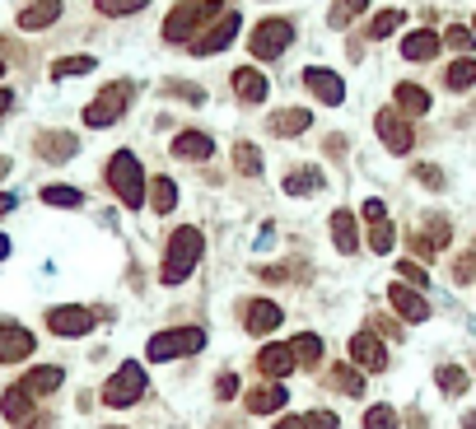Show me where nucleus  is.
Wrapping results in <instances>:
<instances>
[{
	"mask_svg": "<svg viewBox=\"0 0 476 429\" xmlns=\"http://www.w3.org/2000/svg\"><path fill=\"white\" fill-rule=\"evenodd\" d=\"M0 411H5L10 425H29L33 420V397L24 387H5V397H0Z\"/></svg>",
	"mask_w": 476,
	"mask_h": 429,
	"instance_id": "obj_22",
	"label": "nucleus"
},
{
	"mask_svg": "<svg viewBox=\"0 0 476 429\" xmlns=\"http://www.w3.org/2000/svg\"><path fill=\"white\" fill-rule=\"evenodd\" d=\"M10 103H14V94H10V89H0V112H10Z\"/></svg>",
	"mask_w": 476,
	"mask_h": 429,
	"instance_id": "obj_50",
	"label": "nucleus"
},
{
	"mask_svg": "<svg viewBox=\"0 0 476 429\" xmlns=\"http://www.w3.org/2000/svg\"><path fill=\"white\" fill-rule=\"evenodd\" d=\"M434 383H439L444 397H463V392H467V374L458 369V364H444V369L434 374Z\"/></svg>",
	"mask_w": 476,
	"mask_h": 429,
	"instance_id": "obj_33",
	"label": "nucleus"
},
{
	"mask_svg": "<svg viewBox=\"0 0 476 429\" xmlns=\"http://www.w3.org/2000/svg\"><path fill=\"white\" fill-rule=\"evenodd\" d=\"M364 10H369V0H337V5L327 10V24H332V29H350V19L364 14Z\"/></svg>",
	"mask_w": 476,
	"mask_h": 429,
	"instance_id": "obj_32",
	"label": "nucleus"
},
{
	"mask_svg": "<svg viewBox=\"0 0 476 429\" xmlns=\"http://www.w3.org/2000/svg\"><path fill=\"white\" fill-rule=\"evenodd\" d=\"M127 94H131V85L127 79H117V85H108L94 103L85 108V127H113V121L127 112Z\"/></svg>",
	"mask_w": 476,
	"mask_h": 429,
	"instance_id": "obj_7",
	"label": "nucleus"
},
{
	"mask_svg": "<svg viewBox=\"0 0 476 429\" xmlns=\"http://www.w3.org/2000/svg\"><path fill=\"white\" fill-rule=\"evenodd\" d=\"M444 85H448V89H467V85H476V61H472V56L453 61L448 75H444Z\"/></svg>",
	"mask_w": 476,
	"mask_h": 429,
	"instance_id": "obj_34",
	"label": "nucleus"
},
{
	"mask_svg": "<svg viewBox=\"0 0 476 429\" xmlns=\"http://www.w3.org/2000/svg\"><path fill=\"white\" fill-rule=\"evenodd\" d=\"M289 401V392L280 383H266V387H253V392H247V411L253 416H271V411H280V406Z\"/></svg>",
	"mask_w": 476,
	"mask_h": 429,
	"instance_id": "obj_20",
	"label": "nucleus"
},
{
	"mask_svg": "<svg viewBox=\"0 0 476 429\" xmlns=\"http://www.w3.org/2000/svg\"><path fill=\"white\" fill-rule=\"evenodd\" d=\"M108 187L121 196V206H127V210L145 206V177H140V159L131 150H117L108 159Z\"/></svg>",
	"mask_w": 476,
	"mask_h": 429,
	"instance_id": "obj_3",
	"label": "nucleus"
},
{
	"mask_svg": "<svg viewBox=\"0 0 476 429\" xmlns=\"http://www.w3.org/2000/svg\"><path fill=\"white\" fill-rule=\"evenodd\" d=\"M289 351H295V364H308V369H313V364L322 359V341L313 332H299L295 341H289Z\"/></svg>",
	"mask_w": 476,
	"mask_h": 429,
	"instance_id": "obj_31",
	"label": "nucleus"
},
{
	"mask_svg": "<svg viewBox=\"0 0 476 429\" xmlns=\"http://www.w3.org/2000/svg\"><path fill=\"white\" fill-rule=\"evenodd\" d=\"M10 210H14V196H10V192H0V215H10Z\"/></svg>",
	"mask_w": 476,
	"mask_h": 429,
	"instance_id": "obj_49",
	"label": "nucleus"
},
{
	"mask_svg": "<svg viewBox=\"0 0 476 429\" xmlns=\"http://www.w3.org/2000/svg\"><path fill=\"white\" fill-rule=\"evenodd\" d=\"M257 369L266 378H289V369H295V351H289V341L280 345H262V355H257Z\"/></svg>",
	"mask_w": 476,
	"mask_h": 429,
	"instance_id": "obj_18",
	"label": "nucleus"
},
{
	"mask_svg": "<svg viewBox=\"0 0 476 429\" xmlns=\"http://www.w3.org/2000/svg\"><path fill=\"white\" fill-rule=\"evenodd\" d=\"M299 425H304V429H337V416H332V411H308Z\"/></svg>",
	"mask_w": 476,
	"mask_h": 429,
	"instance_id": "obj_43",
	"label": "nucleus"
},
{
	"mask_svg": "<svg viewBox=\"0 0 476 429\" xmlns=\"http://www.w3.org/2000/svg\"><path fill=\"white\" fill-rule=\"evenodd\" d=\"M47 206H85V192L79 187H43Z\"/></svg>",
	"mask_w": 476,
	"mask_h": 429,
	"instance_id": "obj_36",
	"label": "nucleus"
},
{
	"mask_svg": "<svg viewBox=\"0 0 476 429\" xmlns=\"http://www.w3.org/2000/svg\"><path fill=\"white\" fill-rule=\"evenodd\" d=\"M364 429H402V420H397V411H392V406H369L364 411Z\"/></svg>",
	"mask_w": 476,
	"mask_h": 429,
	"instance_id": "obj_35",
	"label": "nucleus"
},
{
	"mask_svg": "<svg viewBox=\"0 0 476 429\" xmlns=\"http://www.w3.org/2000/svg\"><path fill=\"white\" fill-rule=\"evenodd\" d=\"M234 163H238V173H247V177L262 173V154H257L253 145H238V150H234Z\"/></svg>",
	"mask_w": 476,
	"mask_h": 429,
	"instance_id": "obj_40",
	"label": "nucleus"
},
{
	"mask_svg": "<svg viewBox=\"0 0 476 429\" xmlns=\"http://www.w3.org/2000/svg\"><path fill=\"white\" fill-rule=\"evenodd\" d=\"M289 43H295V24L280 19V14L262 19V24L253 29V56H257V61H276Z\"/></svg>",
	"mask_w": 476,
	"mask_h": 429,
	"instance_id": "obj_6",
	"label": "nucleus"
},
{
	"mask_svg": "<svg viewBox=\"0 0 476 429\" xmlns=\"http://www.w3.org/2000/svg\"><path fill=\"white\" fill-rule=\"evenodd\" d=\"M280 322H285L280 303H271V299H253V303H243V326H247V332H253V336L276 332Z\"/></svg>",
	"mask_w": 476,
	"mask_h": 429,
	"instance_id": "obj_13",
	"label": "nucleus"
},
{
	"mask_svg": "<svg viewBox=\"0 0 476 429\" xmlns=\"http://www.w3.org/2000/svg\"><path fill=\"white\" fill-rule=\"evenodd\" d=\"M364 219H369V224H383V219H388V206H383V201H364Z\"/></svg>",
	"mask_w": 476,
	"mask_h": 429,
	"instance_id": "obj_47",
	"label": "nucleus"
},
{
	"mask_svg": "<svg viewBox=\"0 0 476 429\" xmlns=\"http://www.w3.org/2000/svg\"><path fill=\"white\" fill-rule=\"evenodd\" d=\"M94 5H98V14L121 19V14H136V10H145L150 0H94Z\"/></svg>",
	"mask_w": 476,
	"mask_h": 429,
	"instance_id": "obj_37",
	"label": "nucleus"
},
{
	"mask_svg": "<svg viewBox=\"0 0 476 429\" xmlns=\"http://www.w3.org/2000/svg\"><path fill=\"white\" fill-rule=\"evenodd\" d=\"M304 85L313 89L322 103H346V85H341V75H332V70H322V66H313V70H304Z\"/></svg>",
	"mask_w": 476,
	"mask_h": 429,
	"instance_id": "obj_16",
	"label": "nucleus"
},
{
	"mask_svg": "<svg viewBox=\"0 0 476 429\" xmlns=\"http://www.w3.org/2000/svg\"><path fill=\"white\" fill-rule=\"evenodd\" d=\"M47 332H52V336H89V332H94V313L79 309V303L47 309Z\"/></svg>",
	"mask_w": 476,
	"mask_h": 429,
	"instance_id": "obj_8",
	"label": "nucleus"
},
{
	"mask_svg": "<svg viewBox=\"0 0 476 429\" xmlns=\"http://www.w3.org/2000/svg\"><path fill=\"white\" fill-rule=\"evenodd\" d=\"M201 261V229H192V224H182V229L169 238V252H163V271L159 280L163 285H182Z\"/></svg>",
	"mask_w": 476,
	"mask_h": 429,
	"instance_id": "obj_2",
	"label": "nucleus"
},
{
	"mask_svg": "<svg viewBox=\"0 0 476 429\" xmlns=\"http://www.w3.org/2000/svg\"><path fill=\"white\" fill-rule=\"evenodd\" d=\"M61 383H66V369H61V364H43V369H29L19 387H24L29 397H52Z\"/></svg>",
	"mask_w": 476,
	"mask_h": 429,
	"instance_id": "obj_17",
	"label": "nucleus"
},
{
	"mask_svg": "<svg viewBox=\"0 0 476 429\" xmlns=\"http://www.w3.org/2000/svg\"><path fill=\"white\" fill-rule=\"evenodd\" d=\"M463 429H476V411H467V416H463Z\"/></svg>",
	"mask_w": 476,
	"mask_h": 429,
	"instance_id": "obj_53",
	"label": "nucleus"
},
{
	"mask_svg": "<svg viewBox=\"0 0 476 429\" xmlns=\"http://www.w3.org/2000/svg\"><path fill=\"white\" fill-rule=\"evenodd\" d=\"M444 43H448V47H458V52H467V47H472V29H448Z\"/></svg>",
	"mask_w": 476,
	"mask_h": 429,
	"instance_id": "obj_45",
	"label": "nucleus"
},
{
	"mask_svg": "<svg viewBox=\"0 0 476 429\" xmlns=\"http://www.w3.org/2000/svg\"><path fill=\"white\" fill-rule=\"evenodd\" d=\"M0 75H5V61H0Z\"/></svg>",
	"mask_w": 476,
	"mask_h": 429,
	"instance_id": "obj_55",
	"label": "nucleus"
},
{
	"mask_svg": "<svg viewBox=\"0 0 476 429\" xmlns=\"http://www.w3.org/2000/svg\"><path fill=\"white\" fill-rule=\"evenodd\" d=\"M173 154L178 159H211L215 154V136H205V131H178L173 136Z\"/></svg>",
	"mask_w": 476,
	"mask_h": 429,
	"instance_id": "obj_19",
	"label": "nucleus"
},
{
	"mask_svg": "<svg viewBox=\"0 0 476 429\" xmlns=\"http://www.w3.org/2000/svg\"><path fill=\"white\" fill-rule=\"evenodd\" d=\"M205 345V332L201 326H173V332H154L150 345H145V355H150L154 364H169L178 355H196Z\"/></svg>",
	"mask_w": 476,
	"mask_h": 429,
	"instance_id": "obj_4",
	"label": "nucleus"
},
{
	"mask_svg": "<svg viewBox=\"0 0 476 429\" xmlns=\"http://www.w3.org/2000/svg\"><path fill=\"white\" fill-rule=\"evenodd\" d=\"M332 243H337V252H360V234H355V215L350 210H332Z\"/></svg>",
	"mask_w": 476,
	"mask_h": 429,
	"instance_id": "obj_21",
	"label": "nucleus"
},
{
	"mask_svg": "<svg viewBox=\"0 0 476 429\" xmlns=\"http://www.w3.org/2000/svg\"><path fill=\"white\" fill-rule=\"evenodd\" d=\"M224 14L220 0H182L163 19V43H196V37Z\"/></svg>",
	"mask_w": 476,
	"mask_h": 429,
	"instance_id": "obj_1",
	"label": "nucleus"
},
{
	"mask_svg": "<svg viewBox=\"0 0 476 429\" xmlns=\"http://www.w3.org/2000/svg\"><path fill=\"white\" fill-rule=\"evenodd\" d=\"M75 150H79V140H75L71 131H52V136H43V140H38V154H43V159H52V163L71 159Z\"/></svg>",
	"mask_w": 476,
	"mask_h": 429,
	"instance_id": "obj_24",
	"label": "nucleus"
},
{
	"mask_svg": "<svg viewBox=\"0 0 476 429\" xmlns=\"http://www.w3.org/2000/svg\"><path fill=\"white\" fill-rule=\"evenodd\" d=\"M173 94L182 103H205V89H196V85H173Z\"/></svg>",
	"mask_w": 476,
	"mask_h": 429,
	"instance_id": "obj_46",
	"label": "nucleus"
},
{
	"mask_svg": "<svg viewBox=\"0 0 476 429\" xmlns=\"http://www.w3.org/2000/svg\"><path fill=\"white\" fill-rule=\"evenodd\" d=\"M271 429H304V425H299L295 416H289V420H280V425H271Z\"/></svg>",
	"mask_w": 476,
	"mask_h": 429,
	"instance_id": "obj_51",
	"label": "nucleus"
},
{
	"mask_svg": "<svg viewBox=\"0 0 476 429\" xmlns=\"http://www.w3.org/2000/svg\"><path fill=\"white\" fill-rule=\"evenodd\" d=\"M313 127V117H308L304 108H289V112H276L271 121H266V131L271 136H299V131H308Z\"/></svg>",
	"mask_w": 476,
	"mask_h": 429,
	"instance_id": "obj_25",
	"label": "nucleus"
},
{
	"mask_svg": "<svg viewBox=\"0 0 476 429\" xmlns=\"http://www.w3.org/2000/svg\"><path fill=\"white\" fill-rule=\"evenodd\" d=\"M234 94L243 98V103H262L266 98V75H257V70H234Z\"/></svg>",
	"mask_w": 476,
	"mask_h": 429,
	"instance_id": "obj_26",
	"label": "nucleus"
},
{
	"mask_svg": "<svg viewBox=\"0 0 476 429\" xmlns=\"http://www.w3.org/2000/svg\"><path fill=\"white\" fill-rule=\"evenodd\" d=\"M434 52H439V33H430V29H416V33L402 37V56L406 61H430Z\"/></svg>",
	"mask_w": 476,
	"mask_h": 429,
	"instance_id": "obj_23",
	"label": "nucleus"
},
{
	"mask_svg": "<svg viewBox=\"0 0 476 429\" xmlns=\"http://www.w3.org/2000/svg\"><path fill=\"white\" fill-rule=\"evenodd\" d=\"M85 70H94V56H61L56 66H52V75H56V79H66V75H85Z\"/></svg>",
	"mask_w": 476,
	"mask_h": 429,
	"instance_id": "obj_38",
	"label": "nucleus"
},
{
	"mask_svg": "<svg viewBox=\"0 0 476 429\" xmlns=\"http://www.w3.org/2000/svg\"><path fill=\"white\" fill-rule=\"evenodd\" d=\"M350 364H355L360 374H383L388 369V351L374 332H355L350 336Z\"/></svg>",
	"mask_w": 476,
	"mask_h": 429,
	"instance_id": "obj_9",
	"label": "nucleus"
},
{
	"mask_svg": "<svg viewBox=\"0 0 476 429\" xmlns=\"http://www.w3.org/2000/svg\"><path fill=\"white\" fill-rule=\"evenodd\" d=\"M397 24H402V10H379V14H374V24H369V37L397 33Z\"/></svg>",
	"mask_w": 476,
	"mask_h": 429,
	"instance_id": "obj_39",
	"label": "nucleus"
},
{
	"mask_svg": "<svg viewBox=\"0 0 476 429\" xmlns=\"http://www.w3.org/2000/svg\"><path fill=\"white\" fill-rule=\"evenodd\" d=\"M397 112H411V117L430 112V94L421 85H397Z\"/></svg>",
	"mask_w": 476,
	"mask_h": 429,
	"instance_id": "obj_30",
	"label": "nucleus"
},
{
	"mask_svg": "<svg viewBox=\"0 0 476 429\" xmlns=\"http://www.w3.org/2000/svg\"><path fill=\"white\" fill-rule=\"evenodd\" d=\"M421 173V182H425V187H444V177H439V169H430V163H425V169H416Z\"/></svg>",
	"mask_w": 476,
	"mask_h": 429,
	"instance_id": "obj_48",
	"label": "nucleus"
},
{
	"mask_svg": "<svg viewBox=\"0 0 476 429\" xmlns=\"http://www.w3.org/2000/svg\"><path fill=\"white\" fill-rule=\"evenodd\" d=\"M5 257H10V238H5V234H0V261H5Z\"/></svg>",
	"mask_w": 476,
	"mask_h": 429,
	"instance_id": "obj_52",
	"label": "nucleus"
},
{
	"mask_svg": "<svg viewBox=\"0 0 476 429\" xmlns=\"http://www.w3.org/2000/svg\"><path fill=\"white\" fill-rule=\"evenodd\" d=\"M397 276L411 285V290H425V285H430V276H425V267H421V261H402V267H397Z\"/></svg>",
	"mask_w": 476,
	"mask_h": 429,
	"instance_id": "obj_41",
	"label": "nucleus"
},
{
	"mask_svg": "<svg viewBox=\"0 0 476 429\" xmlns=\"http://www.w3.org/2000/svg\"><path fill=\"white\" fill-rule=\"evenodd\" d=\"M285 196H313L322 187V173L318 169H295V173H285Z\"/></svg>",
	"mask_w": 476,
	"mask_h": 429,
	"instance_id": "obj_27",
	"label": "nucleus"
},
{
	"mask_svg": "<svg viewBox=\"0 0 476 429\" xmlns=\"http://www.w3.org/2000/svg\"><path fill=\"white\" fill-rule=\"evenodd\" d=\"M234 37H238V14L230 10V14H220V19H215V24H211V29H205V33L196 37V43H192V52H196V56H211V52H224V47H230V43H234Z\"/></svg>",
	"mask_w": 476,
	"mask_h": 429,
	"instance_id": "obj_11",
	"label": "nucleus"
},
{
	"mask_svg": "<svg viewBox=\"0 0 476 429\" xmlns=\"http://www.w3.org/2000/svg\"><path fill=\"white\" fill-rule=\"evenodd\" d=\"M61 19V0H33V5H24L19 10V29L24 33H43V29H52Z\"/></svg>",
	"mask_w": 476,
	"mask_h": 429,
	"instance_id": "obj_15",
	"label": "nucleus"
},
{
	"mask_svg": "<svg viewBox=\"0 0 476 429\" xmlns=\"http://www.w3.org/2000/svg\"><path fill=\"white\" fill-rule=\"evenodd\" d=\"M327 383H332L337 392H346V397H364V374L350 369V364H337V369L327 374Z\"/></svg>",
	"mask_w": 476,
	"mask_h": 429,
	"instance_id": "obj_28",
	"label": "nucleus"
},
{
	"mask_svg": "<svg viewBox=\"0 0 476 429\" xmlns=\"http://www.w3.org/2000/svg\"><path fill=\"white\" fill-rule=\"evenodd\" d=\"M150 206H154V215H169V210L178 206L173 177H154V182H150Z\"/></svg>",
	"mask_w": 476,
	"mask_h": 429,
	"instance_id": "obj_29",
	"label": "nucleus"
},
{
	"mask_svg": "<svg viewBox=\"0 0 476 429\" xmlns=\"http://www.w3.org/2000/svg\"><path fill=\"white\" fill-rule=\"evenodd\" d=\"M108 429H117V425H108Z\"/></svg>",
	"mask_w": 476,
	"mask_h": 429,
	"instance_id": "obj_56",
	"label": "nucleus"
},
{
	"mask_svg": "<svg viewBox=\"0 0 476 429\" xmlns=\"http://www.w3.org/2000/svg\"><path fill=\"white\" fill-rule=\"evenodd\" d=\"M369 248H374V252H392V224H388V219L374 224V234H369Z\"/></svg>",
	"mask_w": 476,
	"mask_h": 429,
	"instance_id": "obj_42",
	"label": "nucleus"
},
{
	"mask_svg": "<svg viewBox=\"0 0 476 429\" xmlns=\"http://www.w3.org/2000/svg\"><path fill=\"white\" fill-rule=\"evenodd\" d=\"M388 299H392V309H397V318H406V322H430V303H425V294L421 290H411V285H392L388 290Z\"/></svg>",
	"mask_w": 476,
	"mask_h": 429,
	"instance_id": "obj_14",
	"label": "nucleus"
},
{
	"mask_svg": "<svg viewBox=\"0 0 476 429\" xmlns=\"http://www.w3.org/2000/svg\"><path fill=\"white\" fill-rule=\"evenodd\" d=\"M33 332L29 326H19V322H0V364H19V359H29L33 355Z\"/></svg>",
	"mask_w": 476,
	"mask_h": 429,
	"instance_id": "obj_12",
	"label": "nucleus"
},
{
	"mask_svg": "<svg viewBox=\"0 0 476 429\" xmlns=\"http://www.w3.org/2000/svg\"><path fill=\"white\" fill-rule=\"evenodd\" d=\"M145 383H150V378H145V369H140L136 359H127L108 383H103V406H117V411H121V406H136L145 397Z\"/></svg>",
	"mask_w": 476,
	"mask_h": 429,
	"instance_id": "obj_5",
	"label": "nucleus"
},
{
	"mask_svg": "<svg viewBox=\"0 0 476 429\" xmlns=\"http://www.w3.org/2000/svg\"><path fill=\"white\" fill-rule=\"evenodd\" d=\"M5 169H10V159H0V173H5Z\"/></svg>",
	"mask_w": 476,
	"mask_h": 429,
	"instance_id": "obj_54",
	"label": "nucleus"
},
{
	"mask_svg": "<svg viewBox=\"0 0 476 429\" xmlns=\"http://www.w3.org/2000/svg\"><path fill=\"white\" fill-rule=\"evenodd\" d=\"M234 392H238V378H234V374H220V378H215V397L230 401Z\"/></svg>",
	"mask_w": 476,
	"mask_h": 429,
	"instance_id": "obj_44",
	"label": "nucleus"
},
{
	"mask_svg": "<svg viewBox=\"0 0 476 429\" xmlns=\"http://www.w3.org/2000/svg\"><path fill=\"white\" fill-rule=\"evenodd\" d=\"M374 127H379V136H383V145L392 150V154H406L411 145H416V131L402 121V112L397 108H383L379 117H374Z\"/></svg>",
	"mask_w": 476,
	"mask_h": 429,
	"instance_id": "obj_10",
	"label": "nucleus"
}]
</instances>
